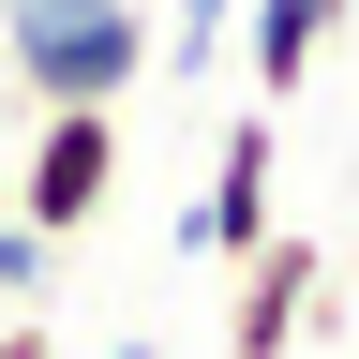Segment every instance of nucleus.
<instances>
[{
	"instance_id": "7ed1b4c3",
	"label": "nucleus",
	"mask_w": 359,
	"mask_h": 359,
	"mask_svg": "<svg viewBox=\"0 0 359 359\" xmlns=\"http://www.w3.org/2000/svg\"><path fill=\"white\" fill-rule=\"evenodd\" d=\"M314 299H330V255H314L299 224H269V240L224 269V359H285L314 330Z\"/></svg>"
},
{
	"instance_id": "39448f33",
	"label": "nucleus",
	"mask_w": 359,
	"mask_h": 359,
	"mask_svg": "<svg viewBox=\"0 0 359 359\" xmlns=\"http://www.w3.org/2000/svg\"><path fill=\"white\" fill-rule=\"evenodd\" d=\"M359 0H240V60H255V105H285V90H314V60L344 45Z\"/></svg>"
},
{
	"instance_id": "6e6552de",
	"label": "nucleus",
	"mask_w": 359,
	"mask_h": 359,
	"mask_svg": "<svg viewBox=\"0 0 359 359\" xmlns=\"http://www.w3.org/2000/svg\"><path fill=\"white\" fill-rule=\"evenodd\" d=\"M0 359H60V344H45V314H0Z\"/></svg>"
},
{
	"instance_id": "1a4fd4ad",
	"label": "nucleus",
	"mask_w": 359,
	"mask_h": 359,
	"mask_svg": "<svg viewBox=\"0 0 359 359\" xmlns=\"http://www.w3.org/2000/svg\"><path fill=\"white\" fill-rule=\"evenodd\" d=\"M120 359H165V344H120Z\"/></svg>"
},
{
	"instance_id": "f03ea898",
	"label": "nucleus",
	"mask_w": 359,
	"mask_h": 359,
	"mask_svg": "<svg viewBox=\"0 0 359 359\" xmlns=\"http://www.w3.org/2000/svg\"><path fill=\"white\" fill-rule=\"evenodd\" d=\"M120 195V105H30V165H15V224L30 240H90Z\"/></svg>"
},
{
	"instance_id": "f257e3e1",
	"label": "nucleus",
	"mask_w": 359,
	"mask_h": 359,
	"mask_svg": "<svg viewBox=\"0 0 359 359\" xmlns=\"http://www.w3.org/2000/svg\"><path fill=\"white\" fill-rule=\"evenodd\" d=\"M0 75L30 105H120L150 75V0H15L0 15Z\"/></svg>"
},
{
	"instance_id": "9d476101",
	"label": "nucleus",
	"mask_w": 359,
	"mask_h": 359,
	"mask_svg": "<svg viewBox=\"0 0 359 359\" xmlns=\"http://www.w3.org/2000/svg\"><path fill=\"white\" fill-rule=\"evenodd\" d=\"M0 15H15V0H0Z\"/></svg>"
},
{
	"instance_id": "0eeeda50",
	"label": "nucleus",
	"mask_w": 359,
	"mask_h": 359,
	"mask_svg": "<svg viewBox=\"0 0 359 359\" xmlns=\"http://www.w3.org/2000/svg\"><path fill=\"white\" fill-rule=\"evenodd\" d=\"M45 269H60V240H30V224L0 210V314H30V299H45Z\"/></svg>"
},
{
	"instance_id": "423d86ee",
	"label": "nucleus",
	"mask_w": 359,
	"mask_h": 359,
	"mask_svg": "<svg viewBox=\"0 0 359 359\" xmlns=\"http://www.w3.org/2000/svg\"><path fill=\"white\" fill-rule=\"evenodd\" d=\"M224 30H240V0H180V15H150V60L210 75V60H224Z\"/></svg>"
},
{
	"instance_id": "20e7f679",
	"label": "nucleus",
	"mask_w": 359,
	"mask_h": 359,
	"mask_svg": "<svg viewBox=\"0 0 359 359\" xmlns=\"http://www.w3.org/2000/svg\"><path fill=\"white\" fill-rule=\"evenodd\" d=\"M269 180H285V120H224V165H210V195L195 210H180V255H195V269H240L255 240H269Z\"/></svg>"
}]
</instances>
